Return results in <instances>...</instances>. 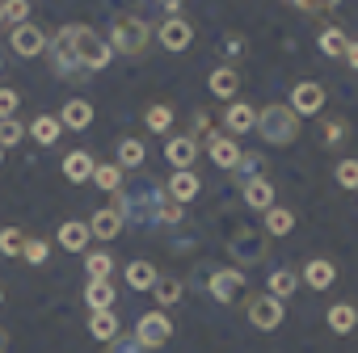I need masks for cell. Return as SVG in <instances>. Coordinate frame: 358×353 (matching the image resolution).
Here are the masks:
<instances>
[{
	"mask_svg": "<svg viewBox=\"0 0 358 353\" xmlns=\"http://www.w3.org/2000/svg\"><path fill=\"white\" fill-rule=\"evenodd\" d=\"M329 328L341 332V336H350V332L358 328V307H354V303H333V307H329Z\"/></svg>",
	"mask_w": 358,
	"mask_h": 353,
	"instance_id": "obj_24",
	"label": "cell"
},
{
	"mask_svg": "<svg viewBox=\"0 0 358 353\" xmlns=\"http://www.w3.org/2000/svg\"><path fill=\"white\" fill-rule=\"evenodd\" d=\"M224 126H228L232 135H245V130L257 126V110H253L249 101H228V110H224Z\"/></svg>",
	"mask_w": 358,
	"mask_h": 353,
	"instance_id": "obj_16",
	"label": "cell"
},
{
	"mask_svg": "<svg viewBox=\"0 0 358 353\" xmlns=\"http://www.w3.org/2000/svg\"><path fill=\"white\" fill-rule=\"evenodd\" d=\"M26 248V232L22 227H0V253L5 257H22Z\"/></svg>",
	"mask_w": 358,
	"mask_h": 353,
	"instance_id": "obj_35",
	"label": "cell"
},
{
	"mask_svg": "<svg viewBox=\"0 0 358 353\" xmlns=\"http://www.w3.org/2000/svg\"><path fill=\"white\" fill-rule=\"evenodd\" d=\"M89 236H93V240H114V236H122V215H118L114 206H101V211L89 219Z\"/></svg>",
	"mask_w": 358,
	"mask_h": 353,
	"instance_id": "obj_17",
	"label": "cell"
},
{
	"mask_svg": "<svg viewBox=\"0 0 358 353\" xmlns=\"http://www.w3.org/2000/svg\"><path fill=\"white\" fill-rule=\"evenodd\" d=\"M143 122H148V130H156V135H164V130L173 126V110H169V105H148V114H143Z\"/></svg>",
	"mask_w": 358,
	"mask_h": 353,
	"instance_id": "obj_37",
	"label": "cell"
},
{
	"mask_svg": "<svg viewBox=\"0 0 358 353\" xmlns=\"http://www.w3.org/2000/svg\"><path fill=\"white\" fill-rule=\"evenodd\" d=\"M89 332L110 345V340L118 336V315H114V311H93V315H89Z\"/></svg>",
	"mask_w": 358,
	"mask_h": 353,
	"instance_id": "obj_27",
	"label": "cell"
},
{
	"mask_svg": "<svg viewBox=\"0 0 358 353\" xmlns=\"http://www.w3.org/2000/svg\"><path fill=\"white\" fill-rule=\"evenodd\" d=\"M148 43H152V26L139 22V17H118L114 30H110V51H118V55H127V59L143 55Z\"/></svg>",
	"mask_w": 358,
	"mask_h": 353,
	"instance_id": "obj_3",
	"label": "cell"
},
{
	"mask_svg": "<svg viewBox=\"0 0 358 353\" xmlns=\"http://www.w3.org/2000/svg\"><path fill=\"white\" fill-rule=\"evenodd\" d=\"M0 164H5V151H0Z\"/></svg>",
	"mask_w": 358,
	"mask_h": 353,
	"instance_id": "obj_51",
	"label": "cell"
},
{
	"mask_svg": "<svg viewBox=\"0 0 358 353\" xmlns=\"http://www.w3.org/2000/svg\"><path fill=\"white\" fill-rule=\"evenodd\" d=\"M207 286H211V299H215V303H236V299H241V290H245V269H236V265L215 269Z\"/></svg>",
	"mask_w": 358,
	"mask_h": 353,
	"instance_id": "obj_9",
	"label": "cell"
},
{
	"mask_svg": "<svg viewBox=\"0 0 358 353\" xmlns=\"http://www.w3.org/2000/svg\"><path fill=\"white\" fill-rule=\"evenodd\" d=\"M0 13H5V22L22 26V22H30V0H5V5H0Z\"/></svg>",
	"mask_w": 358,
	"mask_h": 353,
	"instance_id": "obj_39",
	"label": "cell"
},
{
	"mask_svg": "<svg viewBox=\"0 0 358 353\" xmlns=\"http://www.w3.org/2000/svg\"><path fill=\"white\" fill-rule=\"evenodd\" d=\"M122 273H127V286H131V290H152V286H156V278H160L152 261H131Z\"/></svg>",
	"mask_w": 358,
	"mask_h": 353,
	"instance_id": "obj_23",
	"label": "cell"
},
{
	"mask_svg": "<svg viewBox=\"0 0 358 353\" xmlns=\"http://www.w3.org/2000/svg\"><path fill=\"white\" fill-rule=\"evenodd\" d=\"M207 151H211V160H215L220 168H228V172L241 164V143H236L232 135H215V139L207 143Z\"/></svg>",
	"mask_w": 358,
	"mask_h": 353,
	"instance_id": "obj_19",
	"label": "cell"
},
{
	"mask_svg": "<svg viewBox=\"0 0 358 353\" xmlns=\"http://www.w3.org/2000/svg\"><path fill=\"white\" fill-rule=\"evenodd\" d=\"M0 68H5V59H0Z\"/></svg>",
	"mask_w": 358,
	"mask_h": 353,
	"instance_id": "obj_53",
	"label": "cell"
},
{
	"mask_svg": "<svg viewBox=\"0 0 358 353\" xmlns=\"http://www.w3.org/2000/svg\"><path fill=\"white\" fill-rule=\"evenodd\" d=\"M333 176H337L341 190H358V160H341V164L333 168Z\"/></svg>",
	"mask_w": 358,
	"mask_h": 353,
	"instance_id": "obj_38",
	"label": "cell"
},
{
	"mask_svg": "<svg viewBox=\"0 0 358 353\" xmlns=\"http://www.w3.org/2000/svg\"><path fill=\"white\" fill-rule=\"evenodd\" d=\"M245 315H249V324H253L257 332H274V328L282 324L287 307H282V299H274V294H249V299H245Z\"/></svg>",
	"mask_w": 358,
	"mask_h": 353,
	"instance_id": "obj_5",
	"label": "cell"
},
{
	"mask_svg": "<svg viewBox=\"0 0 358 353\" xmlns=\"http://www.w3.org/2000/svg\"><path fill=\"white\" fill-rule=\"evenodd\" d=\"M143 160H148V147L139 139H122L118 143V168H139Z\"/></svg>",
	"mask_w": 358,
	"mask_h": 353,
	"instance_id": "obj_31",
	"label": "cell"
},
{
	"mask_svg": "<svg viewBox=\"0 0 358 353\" xmlns=\"http://www.w3.org/2000/svg\"><path fill=\"white\" fill-rule=\"evenodd\" d=\"M22 257H26L30 265H47V257H51V244H47V240H30V236H26V248H22Z\"/></svg>",
	"mask_w": 358,
	"mask_h": 353,
	"instance_id": "obj_40",
	"label": "cell"
},
{
	"mask_svg": "<svg viewBox=\"0 0 358 353\" xmlns=\"http://www.w3.org/2000/svg\"><path fill=\"white\" fill-rule=\"evenodd\" d=\"M17 105H22V93L0 89V118H13V114H17Z\"/></svg>",
	"mask_w": 358,
	"mask_h": 353,
	"instance_id": "obj_41",
	"label": "cell"
},
{
	"mask_svg": "<svg viewBox=\"0 0 358 353\" xmlns=\"http://www.w3.org/2000/svg\"><path fill=\"white\" fill-rule=\"evenodd\" d=\"M156 38H160L164 51H186V47L194 43V26H190L186 17H164V22L156 26Z\"/></svg>",
	"mask_w": 358,
	"mask_h": 353,
	"instance_id": "obj_10",
	"label": "cell"
},
{
	"mask_svg": "<svg viewBox=\"0 0 358 353\" xmlns=\"http://www.w3.org/2000/svg\"><path fill=\"white\" fill-rule=\"evenodd\" d=\"M345 139H350V122H345V118H329V122L320 126V143H324V147H341Z\"/></svg>",
	"mask_w": 358,
	"mask_h": 353,
	"instance_id": "obj_34",
	"label": "cell"
},
{
	"mask_svg": "<svg viewBox=\"0 0 358 353\" xmlns=\"http://www.w3.org/2000/svg\"><path fill=\"white\" fill-rule=\"evenodd\" d=\"M241 198H245V206H253V211H270V206H274V186L266 181V176H249L245 190H241Z\"/></svg>",
	"mask_w": 358,
	"mask_h": 353,
	"instance_id": "obj_18",
	"label": "cell"
},
{
	"mask_svg": "<svg viewBox=\"0 0 358 353\" xmlns=\"http://www.w3.org/2000/svg\"><path fill=\"white\" fill-rule=\"evenodd\" d=\"M228 253L236 257L241 269H245V265H262L266 253H270V236H266L262 227H236L232 240H228Z\"/></svg>",
	"mask_w": 358,
	"mask_h": 353,
	"instance_id": "obj_4",
	"label": "cell"
},
{
	"mask_svg": "<svg viewBox=\"0 0 358 353\" xmlns=\"http://www.w3.org/2000/svg\"><path fill=\"white\" fill-rule=\"evenodd\" d=\"M9 47H13V55L34 59V55H43V51H47V34H43L34 22H22V26H13V30H9Z\"/></svg>",
	"mask_w": 358,
	"mask_h": 353,
	"instance_id": "obj_7",
	"label": "cell"
},
{
	"mask_svg": "<svg viewBox=\"0 0 358 353\" xmlns=\"http://www.w3.org/2000/svg\"><path fill=\"white\" fill-rule=\"evenodd\" d=\"M64 34H68V43H72V55H76V68H80V72H101V68H110L114 51H110V43H106L97 30H89V26H64Z\"/></svg>",
	"mask_w": 358,
	"mask_h": 353,
	"instance_id": "obj_1",
	"label": "cell"
},
{
	"mask_svg": "<svg viewBox=\"0 0 358 353\" xmlns=\"http://www.w3.org/2000/svg\"><path fill=\"white\" fill-rule=\"evenodd\" d=\"M341 0H299L295 9H303V13H329V9H337Z\"/></svg>",
	"mask_w": 358,
	"mask_h": 353,
	"instance_id": "obj_43",
	"label": "cell"
},
{
	"mask_svg": "<svg viewBox=\"0 0 358 353\" xmlns=\"http://www.w3.org/2000/svg\"><path fill=\"white\" fill-rule=\"evenodd\" d=\"M341 59H345V63H350V68H354V72H358V43H350V47H345V55H341Z\"/></svg>",
	"mask_w": 358,
	"mask_h": 353,
	"instance_id": "obj_46",
	"label": "cell"
},
{
	"mask_svg": "<svg viewBox=\"0 0 358 353\" xmlns=\"http://www.w3.org/2000/svg\"><path fill=\"white\" fill-rule=\"evenodd\" d=\"M0 26H5V13H0Z\"/></svg>",
	"mask_w": 358,
	"mask_h": 353,
	"instance_id": "obj_49",
	"label": "cell"
},
{
	"mask_svg": "<svg viewBox=\"0 0 358 353\" xmlns=\"http://www.w3.org/2000/svg\"><path fill=\"white\" fill-rule=\"evenodd\" d=\"M0 303H5V290H0Z\"/></svg>",
	"mask_w": 358,
	"mask_h": 353,
	"instance_id": "obj_50",
	"label": "cell"
},
{
	"mask_svg": "<svg viewBox=\"0 0 358 353\" xmlns=\"http://www.w3.org/2000/svg\"><path fill=\"white\" fill-rule=\"evenodd\" d=\"M26 135H34L43 147H51V143H59V135H64V126H59V118L55 114H38L30 126H26Z\"/></svg>",
	"mask_w": 358,
	"mask_h": 353,
	"instance_id": "obj_22",
	"label": "cell"
},
{
	"mask_svg": "<svg viewBox=\"0 0 358 353\" xmlns=\"http://www.w3.org/2000/svg\"><path fill=\"white\" fill-rule=\"evenodd\" d=\"M55 240H59V248H68V253H85L93 236H89V223H76V219H68V223L59 227V236H55Z\"/></svg>",
	"mask_w": 358,
	"mask_h": 353,
	"instance_id": "obj_21",
	"label": "cell"
},
{
	"mask_svg": "<svg viewBox=\"0 0 358 353\" xmlns=\"http://www.w3.org/2000/svg\"><path fill=\"white\" fill-rule=\"evenodd\" d=\"M295 286H299V273H291V269H274V273H270V290H266V294H274V299H291V294H295Z\"/></svg>",
	"mask_w": 358,
	"mask_h": 353,
	"instance_id": "obj_32",
	"label": "cell"
},
{
	"mask_svg": "<svg viewBox=\"0 0 358 353\" xmlns=\"http://www.w3.org/2000/svg\"><path fill=\"white\" fill-rule=\"evenodd\" d=\"M299 282H303V286H312V290H329V286L337 282V265H333V261H324V257H316V261H308V265H303Z\"/></svg>",
	"mask_w": 358,
	"mask_h": 353,
	"instance_id": "obj_14",
	"label": "cell"
},
{
	"mask_svg": "<svg viewBox=\"0 0 358 353\" xmlns=\"http://www.w3.org/2000/svg\"><path fill=\"white\" fill-rule=\"evenodd\" d=\"M55 118H59V126H68V130H89V126H93V105H89L85 97H68Z\"/></svg>",
	"mask_w": 358,
	"mask_h": 353,
	"instance_id": "obj_13",
	"label": "cell"
},
{
	"mask_svg": "<svg viewBox=\"0 0 358 353\" xmlns=\"http://www.w3.org/2000/svg\"><path fill=\"white\" fill-rule=\"evenodd\" d=\"M224 47H228V55H245V38H236V34H232Z\"/></svg>",
	"mask_w": 358,
	"mask_h": 353,
	"instance_id": "obj_45",
	"label": "cell"
},
{
	"mask_svg": "<svg viewBox=\"0 0 358 353\" xmlns=\"http://www.w3.org/2000/svg\"><path fill=\"white\" fill-rule=\"evenodd\" d=\"M85 269H89V282H110V269H114V257L110 253H85Z\"/></svg>",
	"mask_w": 358,
	"mask_h": 353,
	"instance_id": "obj_30",
	"label": "cell"
},
{
	"mask_svg": "<svg viewBox=\"0 0 358 353\" xmlns=\"http://www.w3.org/2000/svg\"><path fill=\"white\" fill-rule=\"evenodd\" d=\"M89 181H93L97 190H106V194H118V190H122V168H118V164H97Z\"/></svg>",
	"mask_w": 358,
	"mask_h": 353,
	"instance_id": "obj_26",
	"label": "cell"
},
{
	"mask_svg": "<svg viewBox=\"0 0 358 353\" xmlns=\"http://www.w3.org/2000/svg\"><path fill=\"white\" fill-rule=\"evenodd\" d=\"M345 47H350L345 30H337V26H324V30H320V51H324L329 59H341V55H345Z\"/></svg>",
	"mask_w": 358,
	"mask_h": 353,
	"instance_id": "obj_29",
	"label": "cell"
},
{
	"mask_svg": "<svg viewBox=\"0 0 358 353\" xmlns=\"http://www.w3.org/2000/svg\"><path fill=\"white\" fill-rule=\"evenodd\" d=\"M85 299H89L93 311H110V307H114V286H110V282H89V286H85Z\"/></svg>",
	"mask_w": 358,
	"mask_h": 353,
	"instance_id": "obj_33",
	"label": "cell"
},
{
	"mask_svg": "<svg viewBox=\"0 0 358 353\" xmlns=\"http://www.w3.org/2000/svg\"><path fill=\"white\" fill-rule=\"evenodd\" d=\"M257 168H262V156H257V151H241V164H236L232 172H245V176H253Z\"/></svg>",
	"mask_w": 358,
	"mask_h": 353,
	"instance_id": "obj_42",
	"label": "cell"
},
{
	"mask_svg": "<svg viewBox=\"0 0 358 353\" xmlns=\"http://www.w3.org/2000/svg\"><path fill=\"white\" fill-rule=\"evenodd\" d=\"M262 232H266V236H291V232H295V215H291L287 206H270Z\"/></svg>",
	"mask_w": 358,
	"mask_h": 353,
	"instance_id": "obj_25",
	"label": "cell"
},
{
	"mask_svg": "<svg viewBox=\"0 0 358 353\" xmlns=\"http://www.w3.org/2000/svg\"><path fill=\"white\" fill-rule=\"evenodd\" d=\"M26 139V126L17 122V118H0V151L5 147H17Z\"/></svg>",
	"mask_w": 358,
	"mask_h": 353,
	"instance_id": "obj_36",
	"label": "cell"
},
{
	"mask_svg": "<svg viewBox=\"0 0 358 353\" xmlns=\"http://www.w3.org/2000/svg\"><path fill=\"white\" fill-rule=\"evenodd\" d=\"M324 89L316 84V80H299L295 89H291V114L295 118H312V114H320L324 110Z\"/></svg>",
	"mask_w": 358,
	"mask_h": 353,
	"instance_id": "obj_8",
	"label": "cell"
},
{
	"mask_svg": "<svg viewBox=\"0 0 358 353\" xmlns=\"http://www.w3.org/2000/svg\"><path fill=\"white\" fill-rule=\"evenodd\" d=\"M169 336H173V324H169V315H164L160 307L135 320V340H139V349H160V345H169Z\"/></svg>",
	"mask_w": 358,
	"mask_h": 353,
	"instance_id": "obj_6",
	"label": "cell"
},
{
	"mask_svg": "<svg viewBox=\"0 0 358 353\" xmlns=\"http://www.w3.org/2000/svg\"><path fill=\"white\" fill-rule=\"evenodd\" d=\"M59 168H64V176H68V181H72V186H80V181H89V176H93V168H97V160H93L89 151H68Z\"/></svg>",
	"mask_w": 358,
	"mask_h": 353,
	"instance_id": "obj_20",
	"label": "cell"
},
{
	"mask_svg": "<svg viewBox=\"0 0 358 353\" xmlns=\"http://www.w3.org/2000/svg\"><path fill=\"white\" fill-rule=\"evenodd\" d=\"M194 130H199V135H207V143L215 139V135H211V118H207V114H194Z\"/></svg>",
	"mask_w": 358,
	"mask_h": 353,
	"instance_id": "obj_44",
	"label": "cell"
},
{
	"mask_svg": "<svg viewBox=\"0 0 358 353\" xmlns=\"http://www.w3.org/2000/svg\"><path fill=\"white\" fill-rule=\"evenodd\" d=\"M291 5H299V0H291Z\"/></svg>",
	"mask_w": 358,
	"mask_h": 353,
	"instance_id": "obj_52",
	"label": "cell"
},
{
	"mask_svg": "<svg viewBox=\"0 0 358 353\" xmlns=\"http://www.w3.org/2000/svg\"><path fill=\"white\" fill-rule=\"evenodd\" d=\"M164 160L173 164V172H177V168H190V164L199 160V139H194V135H173V139L164 143Z\"/></svg>",
	"mask_w": 358,
	"mask_h": 353,
	"instance_id": "obj_12",
	"label": "cell"
},
{
	"mask_svg": "<svg viewBox=\"0 0 358 353\" xmlns=\"http://www.w3.org/2000/svg\"><path fill=\"white\" fill-rule=\"evenodd\" d=\"M253 130H257L266 143L287 147V143H295V135H299V118L291 114V105H262Z\"/></svg>",
	"mask_w": 358,
	"mask_h": 353,
	"instance_id": "obj_2",
	"label": "cell"
},
{
	"mask_svg": "<svg viewBox=\"0 0 358 353\" xmlns=\"http://www.w3.org/2000/svg\"><path fill=\"white\" fill-rule=\"evenodd\" d=\"M207 89H211V97H236V93H241V72H236L232 63H220V68L207 76Z\"/></svg>",
	"mask_w": 358,
	"mask_h": 353,
	"instance_id": "obj_15",
	"label": "cell"
},
{
	"mask_svg": "<svg viewBox=\"0 0 358 353\" xmlns=\"http://www.w3.org/2000/svg\"><path fill=\"white\" fill-rule=\"evenodd\" d=\"M5 349H9V336H5V332H0V353H5Z\"/></svg>",
	"mask_w": 358,
	"mask_h": 353,
	"instance_id": "obj_48",
	"label": "cell"
},
{
	"mask_svg": "<svg viewBox=\"0 0 358 353\" xmlns=\"http://www.w3.org/2000/svg\"><path fill=\"white\" fill-rule=\"evenodd\" d=\"M152 299L160 303V311H164V307H177V303H182V282H177V278H156Z\"/></svg>",
	"mask_w": 358,
	"mask_h": 353,
	"instance_id": "obj_28",
	"label": "cell"
},
{
	"mask_svg": "<svg viewBox=\"0 0 358 353\" xmlns=\"http://www.w3.org/2000/svg\"><path fill=\"white\" fill-rule=\"evenodd\" d=\"M164 5V17H177V9H182V0H160Z\"/></svg>",
	"mask_w": 358,
	"mask_h": 353,
	"instance_id": "obj_47",
	"label": "cell"
},
{
	"mask_svg": "<svg viewBox=\"0 0 358 353\" xmlns=\"http://www.w3.org/2000/svg\"><path fill=\"white\" fill-rule=\"evenodd\" d=\"M199 190H203V181L194 176V168H177L173 176H169V186H164V194L177 202V206H186V202H194L199 198Z\"/></svg>",
	"mask_w": 358,
	"mask_h": 353,
	"instance_id": "obj_11",
	"label": "cell"
}]
</instances>
